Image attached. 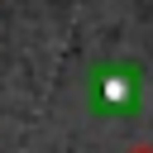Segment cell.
I'll list each match as a JSON object with an SVG mask.
<instances>
[{"mask_svg":"<svg viewBox=\"0 0 153 153\" xmlns=\"http://www.w3.org/2000/svg\"><path fill=\"white\" fill-rule=\"evenodd\" d=\"M96 100H100V110L120 115V110L134 100V86H129V81H120V76H100V86H96Z\"/></svg>","mask_w":153,"mask_h":153,"instance_id":"cell-1","label":"cell"},{"mask_svg":"<svg viewBox=\"0 0 153 153\" xmlns=\"http://www.w3.org/2000/svg\"><path fill=\"white\" fill-rule=\"evenodd\" d=\"M129 153H153V148H129Z\"/></svg>","mask_w":153,"mask_h":153,"instance_id":"cell-2","label":"cell"}]
</instances>
